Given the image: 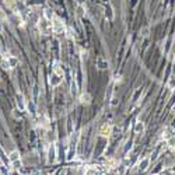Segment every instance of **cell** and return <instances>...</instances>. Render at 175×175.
<instances>
[{
  "label": "cell",
  "mask_w": 175,
  "mask_h": 175,
  "mask_svg": "<svg viewBox=\"0 0 175 175\" xmlns=\"http://www.w3.org/2000/svg\"><path fill=\"white\" fill-rule=\"evenodd\" d=\"M2 65H3L4 69H14V67L18 66V59L15 56H9L2 62Z\"/></svg>",
  "instance_id": "obj_3"
},
{
  "label": "cell",
  "mask_w": 175,
  "mask_h": 175,
  "mask_svg": "<svg viewBox=\"0 0 175 175\" xmlns=\"http://www.w3.org/2000/svg\"><path fill=\"white\" fill-rule=\"evenodd\" d=\"M121 80H122V76H121V74H116V76H115V81H116V83H119Z\"/></svg>",
  "instance_id": "obj_27"
},
{
  "label": "cell",
  "mask_w": 175,
  "mask_h": 175,
  "mask_svg": "<svg viewBox=\"0 0 175 175\" xmlns=\"http://www.w3.org/2000/svg\"><path fill=\"white\" fill-rule=\"evenodd\" d=\"M0 175H10V171H9V168H7L6 165H0Z\"/></svg>",
  "instance_id": "obj_19"
},
{
  "label": "cell",
  "mask_w": 175,
  "mask_h": 175,
  "mask_svg": "<svg viewBox=\"0 0 175 175\" xmlns=\"http://www.w3.org/2000/svg\"><path fill=\"white\" fill-rule=\"evenodd\" d=\"M15 98H17V106H18V109H20V111H24L25 109V100H24V95H23V94H17V95H15Z\"/></svg>",
  "instance_id": "obj_9"
},
{
  "label": "cell",
  "mask_w": 175,
  "mask_h": 175,
  "mask_svg": "<svg viewBox=\"0 0 175 175\" xmlns=\"http://www.w3.org/2000/svg\"><path fill=\"white\" fill-rule=\"evenodd\" d=\"M98 135H100L101 137H109V136L112 135V126L109 123H104L102 126L100 127V130H98Z\"/></svg>",
  "instance_id": "obj_5"
},
{
  "label": "cell",
  "mask_w": 175,
  "mask_h": 175,
  "mask_svg": "<svg viewBox=\"0 0 175 175\" xmlns=\"http://www.w3.org/2000/svg\"><path fill=\"white\" fill-rule=\"evenodd\" d=\"M81 57H83V59H87V57H88V52L81 51Z\"/></svg>",
  "instance_id": "obj_26"
},
{
  "label": "cell",
  "mask_w": 175,
  "mask_h": 175,
  "mask_svg": "<svg viewBox=\"0 0 175 175\" xmlns=\"http://www.w3.org/2000/svg\"><path fill=\"white\" fill-rule=\"evenodd\" d=\"M10 158V164L13 165V169H20L21 168V158H20V153L17 150H13L9 154Z\"/></svg>",
  "instance_id": "obj_2"
},
{
  "label": "cell",
  "mask_w": 175,
  "mask_h": 175,
  "mask_svg": "<svg viewBox=\"0 0 175 175\" xmlns=\"http://www.w3.org/2000/svg\"><path fill=\"white\" fill-rule=\"evenodd\" d=\"M111 105H112V106H116V105H118V98H116V97H114V98H112Z\"/></svg>",
  "instance_id": "obj_24"
},
{
  "label": "cell",
  "mask_w": 175,
  "mask_h": 175,
  "mask_svg": "<svg viewBox=\"0 0 175 175\" xmlns=\"http://www.w3.org/2000/svg\"><path fill=\"white\" fill-rule=\"evenodd\" d=\"M144 130H146V125L143 123V122H140V121L136 122V123H135V132L137 133V135H142Z\"/></svg>",
  "instance_id": "obj_12"
},
{
  "label": "cell",
  "mask_w": 175,
  "mask_h": 175,
  "mask_svg": "<svg viewBox=\"0 0 175 175\" xmlns=\"http://www.w3.org/2000/svg\"><path fill=\"white\" fill-rule=\"evenodd\" d=\"M106 165H109V167H115V165H116V163H115L114 160H111L109 163H106Z\"/></svg>",
  "instance_id": "obj_28"
},
{
  "label": "cell",
  "mask_w": 175,
  "mask_h": 175,
  "mask_svg": "<svg viewBox=\"0 0 175 175\" xmlns=\"http://www.w3.org/2000/svg\"><path fill=\"white\" fill-rule=\"evenodd\" d=\"M85 175H98V169L95 168V167H88V168H85Z\"/></svg>",
  "instance_id": "obj_16"
},
{
  "label": "cell",
  "mask_w": 175,
  "mask_h": 175,
  "mask_svg": "<svg viewBox=\"0 0 175 175\" xmlns=\"http://www.w3.org/2000/svg\"><path fill=\"white\" fill-rule=\"evenodd\" d=\"M10 175H20V172H18V169H13V171L10 172Z\"/></svg>",
  "instance_id": "obj_29"
},
{
  "label": "cell",
  "mask_w": 175,
  "mask_h": 175,
  "mask_svg": "<svg viewBox=\"0 0 175 175\" xmlns=\"http://www.w3.org/2000/svg\"><path fill=\"white\" fill-rule=\"evenodd\" d=\"M38 27H40L41 34H45L46 35V34L52 30V23H49V20H46V18H42V20H40V23H38Z\"/></svg>",
  "instance_id": "obj_4"
},
{
  "label": "cell",
  "mask_w": 175,
  "mask_h": 175,
  "mask_svg": "<svg viewBox=\"0 0 175 175\" xmlns=\"http://www.w3.org/2000/svg\"><path fill=\"white\" fill-rule=\"evenodd\" d=\"M172 171H174V172H175V167H174V168H172Z\"/></svg>",
  "instance_id": "obj_32"
},
{
  "label": "cell",
  "mask_w": 175,
  "mask_h": 175,
  "mask_svg": "<svg viewBox=\"0 0 175 175\" xmlns=\"http://www.w3.org/2000/svg\"><path fill=\"white\" fill-rule=\"evenodd\" d=\"M169 87H171V88H175V77H172V79L169 80Z\"/></svg>",
  "instance_id": "obj_25"
},
{
  "label": "cell",
  "mask_w": 175,
  "mask_h": 175,
  "mask_svg": "<svg viewBox=\"0 0 175 175\" xmlns=\"http://www.w3.org/2000/svg\"><path fill=\"white\" fill-rule=\"evenodd\" d=\"M95 66L98 67L100 70H105V69H108V67H109V62L106 60L105 57L98 56V57H97V60H95Z\"/></svg>",
  "instance_id": "obj_6"
},
{
  "label": "cell",
  "mask_w": 175,
  "mask_h": 175,
  "mask_svg": "<svg viewBox=\"0 0 175 175\" xmlns=\"http://www.w3.org/2000/svg\"><path fill=\"white\" fill-rule=\"evenodd\" d=\"M52 72L63 77V67L60 66V63H55V65H53V67H52Z\"/></svg>",
  "instance_id": "obj_13"
},
{
  "label": "cell",
  "mask_w": 175,
  "mask_h": 175,
  "mask_svg": "<svg viewBox=\"0 0 175 175\" xmlns=\"http://www.w3.org/2000/svg\"><path fill=\"white\" fill-rule=\"evenodd\" d=\"M172 111H174V112H175V106H174V109H172Z\"/></svg>",
  "instance_id": "obj_33"
},
{
  "label": "cell",
  "mask_w": 175,
  "mask_h": 175,
  "mask_svg": "<svg viewBox=\"0 0 175 175\" xmlns=\"http://www.w3.org/2000/svg\"><path fill=\"white\" fill-rule=\"evenodd\" d=\"M76 93H77V85H76V81H72V94L74 95Z\"/></svg>",
  "instance_id": "obj_21"
},
{
  "label": "cell",
  "mask_w": 175,
  "mask_h": 175,
  "mask_svg": "<svg viewBox=\"0 0 175 175\" xmlns=\"http://www.w3.org/2000/svg\"><path fill=\"white\" fill-rule=\"evenodd\" d=\"M52 31L55 34H57V35L66 32V25H65V23L62 21L60 18H57V17L53 18V21H52Z\"/></svg>",
  "instance_id": "obj_1"
},
{
  "label": "cell",
  "mask_w": 175,
  "mask_h": 175,
  "mask_svg": "<svg viewBox=\"0 0 175 175\" xmlns=\"http://www.w3.org/2000/svg\"><path fill=\"white\" fill-rule=\"evenodd\" d=\"M0 160L3 161L4 165H7V164H10V158L6 157V154H4V151L2 150V147H0Z\"/></svg>",
  "instance_id": "obj_15"
},
{
  "label": "cell",
  "mask_w": 175,
  "mask_h": 175,
  "mask_svg": "<svg viewBox=\"0 0 175 175\" xmlns=\"http://www.w3.org/2000/svg\"><path fill=\"white\" fill-rule=\"evenodd\" d=\"M150 167V158H142L139 161V169L140 171H146Z\"/></svg>",
  "instance_id": "obj_10"
},
{
  "label": "cell",
  "mask_w": 175,
  "mask_h": 175,
  "mask_svg": "<svg viewBox=\"0 0 175 175\" xmlns=\"http://www.w3.org/2000/svg\"><path fill=\"white\" fill-rule=\"evenodd\" d=\"M79 101H80L81 104H84V105H88V104L91 102V95H90L88 93H83L81 95H80Z\"/></svg>",
  "instance_id": "obj_11"
},
{
  "label": "cell",
  "mask_w": 175,
  "mask_h": 175,
  "mask_svg": "<svg viewBox=\"0 0 175 175\" xmlns=\"http://www.w3.org/2000/svg\"><path fill=\"white\" fill-rule=\"evenodd\" d=\"M2 30H3V27H2V23H0V31H2Z\"/></svg>",
  "instance_id": "obj_31"
},
{
  "label": "cell",
  "mask_w": 175,
  "mask_h": 175,
  "mask_svg": "<svg viewBox=\"0 0 175 175\" xmlns=\"http://www.w3.org/2000/svg\"><path fill=\"white\" fill-rule=\"evenodd\" d=\"M67 36H69V38H73V36H74V34H73V28H67Z\"/></svg>",
  "instance_id": "obj_23"
},
{
  "label": "cell",
  "mask_w": 175,
  "mask_h": 175,
  "mask_svg": "<svg viewBox=\"0 0 175 175\" xmlns=\"http://www.w3.org/2000/svg\"><path fill=\"white\" fill-rule=\"evenodd\" d=\"M56 160V146L51 144L48 150V163H53Z\"/></svg>",
  "instance_id": "obj_7"
},
{
  "label": "cell",
  "mask_w": 175,
  "mask_h": 175,
  "mask_svg": "<svg viewBox=\"0 0 175 175\" xmlns=\"http://www.w3.org/2000/svg\"><path fill=\"white\" fill-rule=\"evenodd\" d=\"M6 4H7V6H10V7H14L15 0H6Z\"/></svg>",
  "instance_id": "obj_22"
},
{
  "label": "cell",
  "mask_w": 175,
  "mask_h": 175,
  "mask_svg": "<svg viewBox=\"0 0 175 175\" xmlns=\"http://www.w3.org/2000/svg\"><path fill=\"white\" fill-rule=\"evenodd\" d=\"M147 32H148V28H144V30H143V34H142V35L146 36V35H147Z\"/></svg>",
  "instance_id": "obj_30"
},
{
  "label": "cell",
  "mask_w": 175,
  "mask_h": 175,
  "mask_svg": "<svg viewBox=\"0 0 175 175\" xmlns=\"http://www.w3.org/2000/svg\"><path fill=\"white\" fill-rule=\"evenodd\" d=\"M142 93H143L142 88H137V91H136V93L133 94V98H132L133 102H137V101H139V98L142 97Z\"/></svg>",
  "instance_id": "obj_17"
},
{
  "label": "cell",
  "mask_w": 175,
  "mask_h": 175,
  "mask_svg": "<svg viewBox=\"0 0 175 175\" xmlns=\"http://www.w3.org/2000/svg\"><path fill=\"white\" fill-rule=\"evenodd\" d=\"M27 108H28V109H30V112H31V114H32V115H34V114H35V105H34V104H32V102H31V101H30V102H28V104H27Z\"/></svg>",
  "instance_id": "obj_20"
},
{
  "label": "cell",
  "mask_w": 175,
  "mask_h": 175,
  "mask_svg": "<svg viewBox=\"0 0 175 175\" xmlns=\"http://www.w3.org/2000/svg\"><path fill=\"white\" fill-rule=\"evenodd\" d=\"M167 146H168L169 148H175V135H172L171 137H168V140H167Z\"/></svg>",
  "instance_id": "obj_18"
},
{
  "label": "cell",
  "mask_w": 175,
  "mask_h": 175,
  "mask_svg": "<svg viewBox=\"0 0 175 175\" xmlns=\"http://www.w3.org/2000/svg\"><path fill=\"white\" fill-rule=\"evenodd\" d=\"M60 83H62V76H59V74H56V73L52 72V74H51V85L52 87H56V85H59Z\"/></svg>",
  "instance_id": "obj_8"
},
{
  "label": "cell",
  "mask_w": 175,
  "mask_h": 175,
  "mask_svg": "<svg viewBox=\"0 0 175 175\" xmlns=\"http://www.w3.org/2000/svg\"><path fill=\"white\" fill-rule=\"evenodd\" d=\"M44 15H45V18H46V20H49V21H52V20L55 18L53 10H52V9H45V11H44Z\"/></svg>",
  "instance_id": "obj_14"
}]
</instances>
